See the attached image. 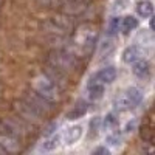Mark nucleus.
<instances>
[{
    "mask_svg": "<svg viewBox=\"0 0 155 155\" xmlns=\"http://www.w3.org/2000/svg\"><path fill=\"white\" fill-rule=\"evenodd\" d=\"M45 65L65 74V73L74 71L78 68L79 59H78V56L73 51H70L67 48H53L45 56Z\"/></svg>",
    "mask_w": 155,
    "mask_h": 155,
    "instance_id": "1",
    "label": "nucleus"
},
{
    "mask_svg": "<svg viewBox=\"0 0 155 155\" xmlns=\"http://www.w3.org/2000/svg\"><path fill=\"white\" fill-rule=\"evenodd\" d=\"M39 27L47 34H68L70 36L73 33V30L76 28V20L73 16L59 12V14H56L53 17L42 20Z\"/></svg>",
    "mask_w": 155,
    "mask_h": 155,
    "instance_id": "2",
    "label": "nucleus"
},
{
    "mask_svg": "<svg viewBox=\"0 0 155 155\" xmlns=\"http://www.w3.org/2000/svg\"><path fill=\"white\" fill-rule=\"evenodd\" d=\"M73 37H71V42L73 45L76 44L79 47L84 53H90L95 47V42H96V37H98V31H96V27L92 23H84L81 25L79 28H74L73 30Z\"/></svg>",
    "mask_w": 155,
    "mask_h": 155,
    "instance_id": "3",
    "label": "nucleus"
},
{
    "mask_svg": "<svg viewBox=\"0 0 155 155\" xmlns=\"http://www.w3.org/2000/svg\"><path fill=\"white\" fill-rule=\"evenodd\" d=\"M141 101H143V92L137 87H130L115 99V109L120 112L129 110V109L137 107Z\"/></svg>",
    "mask_w": 155,
    "mask_h": 155,
    "instance_id": "4",
    "label": "nucleus"
},
{
    "mask_svg": "<svg viewBox=\"0 0 155 155\" xmlns=\"http://www.w3.org/2000/svg\"><path fill=\"white\" fill-rule=\"evenodd\" d=\"M23 99L27 101L30 106H33V107H34L39 113H41V115H44V116L50 115L51 112L54 110V102L48 101V99L44 98L42 95H39L37 92H34L33 88L28 90V92H25Z\"/></svg>",
    "mask_w": 155,
    "mask_h": 155,
    "instance_id": "5",
    "label": "nucleus"
},
{
    "mask_svg": "<svg viewBox=\"0 0 155 155\" xmlns=\"http://www.w3.org/2000/svg\"><path fill=\"white\" fill-rule=\"evenodd\" d=\"M0 149L3 153H16L22 149V138L9 132L0 124Z\"/></svg>",
    "mask_w": 155,
    "mask_h": 155,
    "instance_id": "6",
    "label": "nucleus"
},
{
    "mask_svg": "<svg viewBox=\"0 0 155 155\" xmlns=\"http://www.w3.org/2000/svg\"><path fill=\"white\" fill-rule=\"evenodd\" d=\"M0 124H2L5 129H8L9 132H12L14 135H17L19 138L27 137L30 132H33L31 129L34 127V126L30 124L28 121L22 120L20 116H19V118H5L3 121H0Z\"/></svg>",
    "mask_w": 155,
    "mask_h": 155,
    "instance_id": "7",
    "label": "nucleus"
},
{
    "mask_svg": "<svg viewBox=\"0 0 155 155\" xmlns=\"http://www.w3.org/2000/svg\"><path fill=\"white\" fill-rule=\"evenodd\" d=\"M14 109H16V112L19 113V116H20L22 120L28 121V123L33 124V126H36L39 121L44 118V115H41V113H39L33 106H30L23 98L14 102Z\"/></svg>",
    "mask_w": 155,
    "mask_h": 155,
    "instance_id": "8",
    "label": "nucleus"
},
{
    "mask_svg": "<svg viewBox=\"0 0 155 155\" xmlns=\"http://www.w3.org/2000/svg\"><path fill=\"white\" fill-rule=\"evenodd\" d=\"M116 68L115 67H104L101 68L99 71H96L92 78H90L88 82H96V84H102V85H107L112 84L116 79Z\"/></svg>",
    "mask_w": 155,
    "mask_h": 155,
    "instance_id": "9",
    "label": "nucleus"
},
{
    "mask_svg": "<svg viewBox=\"0 0 155 155\" xmlns=\"http://www.w3.org/2000/svg\"><path fill=\"white\" fill-rule=\"evenodd\" d=\"M144 54V50L138 47V45H130V47H127L124 50V53H123V61L126 64H134L135 61L141 59Z\"/></svg>",
    "mask_w": 155,
    "mask_h": 155,
    "instance_id": "10",
    "label": "nucleus"
},
{
    "mask_svg": "<svg viewBox=\"0 0 155 155\" xmlns=\"http://www.w3.org/2000/svg\"><path fill=\"white\" fill-rule=\"evenodd\" d=\"M134 74L137 78H141V79H144V78L149 76L150 73V67H149V62L144 61V59H138L134 62Z\"/></svg>",
    "mask_w": 155,
    "mask_h": 155,
    "instance_id": "11",
    "label": "nucleus"
},
{
    "mask_svg": "<svg viewBox=\"0 0 155 155\" xmlns=\"http://www.w3.org/2000/svg\"><path fill=\"white\" fill-rule=\"evenodd\" d=\"M88 110V106H87V102L85 101H79V102H76V104L73 106V109L67 113V118L68 120H78V118H81V116H84Z\"/></svg>",
    "mask_w": 155,
    "mask_h": 155,
    "instance_id": "12",
    "label": "nucleus"
},
{
    "mask_svg": "<svg viewBox=\"0 0 155 155\" xmlns=\"http://www.w3.org/2000/svg\"><path fill=\"white\" fill-rule=\"evenodd\" d=\"M104 87L102 84H96V82H88L87 84V93H88V98L92 101H98L102 98L104 95Z\"/></svg>",
    "mask_w": 155,
    "mask_h": 155,
    "instance_id": "13",
    "label": "nucleus"
},
{
    "mask_svg": "<svg viewBox=\"0 0 155 155\" xmlns=\"http://www.w3.org/2000/svg\"><path fill=\"white\" fill-rule=\"evenodd\" d=\"M141 138H143L146 143H152L153 141V124H152V116L149 115L146 123L141 127Z\"/></svg>",
    "mask_w": 155,
    "mask_h": 155,
    "instance_id": "14",
    "label": "nucleus"
},
{
    "mask_svg": "<svg viewBox=\"0 0 155 155\" xmlns=\"http://www.w3.org/2000/svg\"><path fill=\"white\" fill-rule=\"evenodd\" d=\"M82 135V127L81 126H74V127H70L68 130L64 134V143L65 144H71L74 143L76 140H79V137Z\"/></svg>",
    "mask_w": 155,
    "mask_h": 155,
    "instance_id": "15",
    "label": "nucleus"
},
{
    "mask_svg": "<svg viewBox=\"0 0 155 155\" xmlns=\"http://www.w3.org/2000/svg\"><path fill=\"white\" fill-rule=\"evenodd\" d=\"M137 12L140 17L143 19H147V17H152V12H153V6L150 2H147V0H143V2H140L137 5Z\"/></svg>",
    "mask_w": 155,
    "mask_h": 155,
    "instance_id": "16",
    "label": "nucleus"
},
{
    "mask_svg": "<svg viewBox=\"0 0 155 155\" xmlns=\"http://www.w3.org/2000/svg\"><path fill=\"white\" fill-rule=\"evenodd\" d=\"M120 25H121V30H123V33H124V34H127V33L134 31V30L138 27V20H137L134 16H126L124 19H121Z\"/></svg>",
    "mask_w": 155,
    "mask_h": 155,
    "instance_id": "17",
    "label": "nucleus"
},
{
    "mask_svg": "<svg viewBox=\"0 0 155 155\" xmlns=\"http://www.w3.org/2000/svg\"><path fill=\"white\" fill-rule=\"evenodd\" d=\"M59 141H61V135H53V137H48L44 143L41 144V150L44 152H50L59 146Z\"/></svg>",
    "mask_w": 155,
    "mask_h": 155,
    "instance_id": "18",
    "label": "nucleus"
},
{
    "mask_svg": "<svg viewBox=\"0 0 155 155\" xmlns=\"http://www.w3.org/2000/svg\"><path fill=\"white\" fill-rule=\"evenodd\" d=\"M34 3H36V6L42 8V9H54V11H58L61 3H62V0H34Z\"/></svg>",
    "mask_w": 155,
    "mask_h": 155,
    "instance_id": "19",
    "label": "nucleus"
},
{
    "mask_svg": "<svg viewBox=\"0 0 155 155\" xmlns=\"http://www.w3.org/2000/svg\"><path fill=\"white\" fill-rule=\"evenodd\" d=\"M120 17H115L112 22H110V28H109V33L110 34H115L116 31H118V28H120Z\"/></svg>",
    "mask_w": 155,
    "mask_h": 155,
    "instance_id": "20",
    "label": "nucleus"
},
{
    "mask_svg": "<svg viewBox=\"0 0 155 155\" xmlns=\"http://www.w3.org/2000/svg\"><path fill=\"white\" fill-rule=\"evenodd\" d=\"M115 123H116L115 116H113V115H109L107 118H106V121H104V126H106V127H110V126H113Z\"/></svg>",
    "mask_w": 155,
    "mask_h": 155,
    "instance_id": "21",
    "label": "nucleus"
},
{
    "mask_svg": "<svg viewBox=\"0 0 155 155\" xmlns=\"http://www.w3.org/2000/svg\"><path fill=\"white\" fill-rule=\"evenodd\" d=\"M93 153H106V155H107V153H109V150H107L106 147H98V149H95V150H93Z\"/></svg>",
    "mask_w": 155,
    "mask_h": 155,
    "instance_id": "22",
    "label": "nucleus"
},
{
    "mask_svg": "<svg viewBox=\"0 0 155 155\" xmlns=\"http://www.w3.org/2000/svg\"><path fill=\"white\" fill-rule=\"evenodd\" d=\"M0 153H3V150H2V149H0Z\"/></svg>",
    "mask_w": 155,
    "mask_h": 155,
    "instance_id": "23",
    "label": "nucleus"
}]
</instances>
